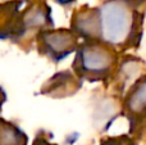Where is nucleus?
<instances>
[{
    "instance_id": "10",
    "label": "nucleus",
    "mask_w": 146,
    "mask_h": 145,
    "mask_svg": "<svg viewBox=\"0 0 146 145\" xmlns=\"http://www.w3.org/2000/svg\"><path fill=\"white\" fill-rule=\"evenodd\" d=\"M32 145H58V144L50 143V141L48 140V138H46V135H44L42 132H40V134H37V136L35 138Z\"/></svg>"
},
{
    "instance_id": "12",
    "label": "nucleus",
    "mask_w": 146,
    "mask_h": 145,
    "mask_svg": "<svg viewBox=\"0 0 146 145\" xmlns=\"http://www.w3.org/2000/svg\"><path fill=\"white\" fill-rule=\"evenodd\" d=\"M5 100H7V94H5L4 89H3V87H0V112H1L3 104L5 103Z\"/></svg>"
},
{
    "instance_id": "7",
    "label": "nucleus",
    "mask_w": 146,
    "mask_h": 145,
    "mask_svg": "<svg viewBox=\"0 0 146 145\" xmlns=\"http://www.w3.org/2000/svg\"><path fill=\"white\" fill-rule=\"evenodd\" d=\"M21 5L22 1H13L0 5V40L9 39L14 43Z\"/></svg>"
},
{
    "instance_id": "6",
    "label": "nucleus",
    "mask_w": 146,
    "mask_h": 145,
    "mask_svg": "<svg viewBox=\"0 0 146 145\" xmlns=\"http://www.w3.org/2000/svg\"><path fill=\"white\" fill-rule=\"evenodd\" d=\"M82 82L77 78L76 74L71 73L68 71L60 72L58 74H54L42 87V94L51 95L55 98L69 96L74 94L76 90L81 87Z\"/></svg>"
},
{
    "instance_id": "2",
    "label": "nucleus",
    "mask_w": 146,
    "mask_h": 145,
    "mask_svg": "<svg viewBox=\"0 0 146 145\" xmlns=\"http://www.w3.org/2000/svg\"><path fill=\"white\" fill-rule=\"evenodd\" d=\"M119 54L114 48L100 41H80L76 49L73 71L77 78L88 82L108 81L117 71Z\"/></svg>"
},
{
    "instance_id": "3",
    "label": "nucleus",
    "mask_w": 146,
    "mask_h": 145,
    "mask_svg": "<svg viewBox=\"0 0 146 145\" xmlns=\"http://www.w3.org/2000/svg\"><path fill=\"white\" fill-rule=\"evenodd\" d=\"M35 39L38 53L48 57L54 63H59L76 51L80 44V37L72 30L67 28H46L40 31Z\"/></svg>"
},
{
    "instance_id": "4",
    "label": "nucleus",
    "mask_w": 146,
    "mask_h": 145,
    "mask_svg": "<svg viewBox=\"0 0 146 145\" xmlns=\"http://www.w3.org/2000/svg\"><path fill=\"white\" fill-rule=\"evenodd\" d=\"M53 26L50 8L46 4L33 3L25 10H19L17 19V35L14 43L22 41L30 33H35V37L40 31Z\"/></svg>"
},
{
    "instance_id": "8",
    "label": "nucleus",
    "mask_w": 146,
    "mask_h": 145,
    "mask_svg": "<svg viewBox=\"0 0 146 145\" xmlns=\"http://www.w3.org/2000/svg\"><path fill=\"white\" fill-rule=\"evenodd\" d=\"M28 138L15 123L0 117V145H27Z\"/></svg>"
},
{
    "instance_id": "9",
    "label": "nucleus",
    "mask_w": 146,
    "mask_h": 145,
    "mask_svg": "<svg viewBox=\"0 0 146 145\" xmlns=\"http://www.w3.org/2000/svg\"><path fill=\"white\" fill-rule=\"evenodd\" d=\"M100 145H137L131 135H121V136H113L103 140Z\"/></svg>"
},
{
    "instance_id": "5",
    "label": "nucleus",
    "mask_w": 146,
    "mask_h": 145,
    "mask_svg": "<svg viewBox=\"0 0 146 145\" xmlns=\"http://www.w3.org/2000/svg\"><path fill=\"white\" fill-rule=\"evenodd\" d=\"M122 112L129 122V132L146 118V73L128 89Z\"/></svg>"
},
{
    "instance_id": "1",
    "label": "nucleus",
    "mask_w": 146,
    "mask_h": 145,
    "mask_svg": "<svg viewBox=\"0 0 146 145\" xmlns=\"http://www.w3.org/2000/svg\"><path fill=\"white\" fill-rule=\"evenodd\" d=\"M142 23L144 14L123 0H106L100 7L76 12L71 30L83 40L100 41L124 51L140 46Z\"/></svg>"
},
{
    "instance_id": "13",
    "label": "nucleus",
    "mask_w": 146,
    "mask_h": 145,
    "mask_svg": "<svg viewBox=\"0 0 146 145\" xmlns=\"http://www.w3.org/2000/svg\"><path fill=\"white\" fill-rule=\"evenodd\" d=\"M56 1H58L59 4H63V5H68V4H71V3L76 1V0H56Z\"/></svg>"
},
{
    "instance_id": "11",
    "label": "nucleus",
    "mask_w": 146,
    "mask_h": 145,
    "mask_svg": "<svg viewBox=\"0 0 146 145\" xmlns=\"http://www.w3.org/2000/svg\"><path fill=\"white\" fill-rule=\"evenodd\" d=\"M124 3H127L128 5H131L132 8H135V9H137L139 7H141V5L146 4V0H123Z\"/></svg>"
}]
</instances>
